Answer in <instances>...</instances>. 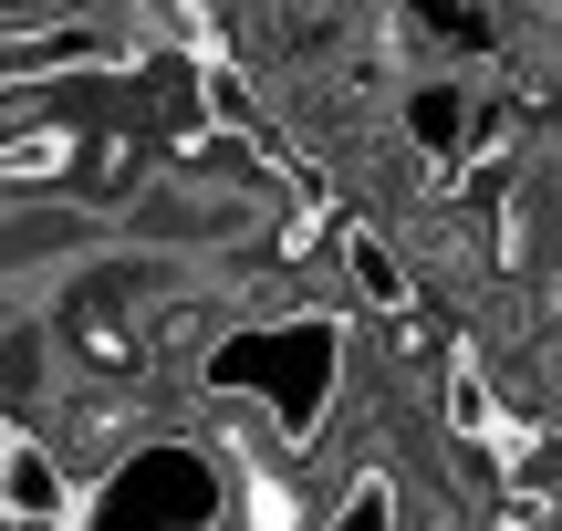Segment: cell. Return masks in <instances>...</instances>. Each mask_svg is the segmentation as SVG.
Listing matches in <instances>:
<instances>
[{
  "mask_svg": "<svg viewBox=\"0 0 562 531\" xmlns=\"http://www.w3.org/2000/svg\"><path fill=\"white\" fill-rule=\"evenodd\" d=\"M125 229L146 250H220V240H250L261 229V199H240V188H146Z\"/></svg>",
  "mask_w": 562,
  "mask_h": 531,
  "instance_id": "1",
  "label": "cell"
},
{
  "mask_svg": "<svg viewBox=\"0 0 562 531\" xmlns=\"http://www.w3.org/2000/svg\"><path fill=\"white\" fill-rule=\"evenodd\" d=\"M104 63H125V42L94 32V21H21V32H0V94H11V83L104 74Z\"/></svg>",
  "mask_w": 562,
  "mask_h": 531,
  "instance_id": "2",
  "label": "cell"
},
{
  "mask_svg": "<svg viewBox=\"0 0 562 531\" xmlns=\"http://www.w3.org/2000/svg\"><path fill=\"white\" fill-rule=\"evenodd\" d=\"M0 521H74V479L32 428L0 438Z\"/></svg>",
  "mask_w": 562,
  "mask_h": 531,
  "instance_id": "3",
  "label": "cell"
},
{
  "mask_svg": "<svg viewBox=\"0 0 562 531\" xmlns=\"http://www.w3.org/2000/svg\"><path fill=\"white\" fill-rule=\"evenodd\" d=\"M344 282H355L375 313H406V261H396V240H375V229H344Z\"/></svg>",
  "mask_w": 562,
  "mask_h": 531,
  "instance_id": "4",
  "label": "cell"
},
{
  "mask_svg": "<svg viewBox=\"0 0 562 531\" xmlns=\"http://www.w3.org/2000/svg\"><path fill=\"white\" fill-rule=\"evenodd\" d=\"M438 407H448V438H501V396H490V375L480 365H448V386H438Z\"/></svg>",
  "mask_w": 562,
  "mask_h": 531,
  "instance_id": "5",
  "label": "cell"
},
{
  "mask_svg": "<svg viewBox=\"0 0 562 531\" xmlns=\"http://www.w3.org/2000/svg\"><path fill=\"white\" fill-rule=\"evenodd\" d=\"M63 157H74V136H63V125H42V136H11V146H0V188H21V178H53Z\"/></svg>",
  "mask_w": 562,
  "mask_h": 531,
  "instance_id": "6",
  "label": "cell"
},
{
  "mask_svg": "<svg viewBox=\"0 0 562 531\" xmlns=\"http://www.w3.org/2000/svg\"><path fill=\"white\" fill-rule=\"evenodd\" d=\"M417 146L427 157H459V94H417Z\"/></svg>",
  "mask_w": 562,
  "mask_h": 531,
  "instance_id": "7",
  "label": "cell"
}]
</instances>
